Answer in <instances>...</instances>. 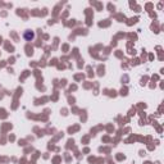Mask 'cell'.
I'll list each match as a JSON object with an SVG mask.
<instances>
[{
    "instance_id": "cell-1",
    "label": "cell",
    "mask_w": 164,
    "mask_h": 164,
    "mask_svg": "<svg viewBox=\"0 0 164 164\" xmlns=\"http://www.w3.org/2000/svg\"><path fill=\"white\" fill-rule=\"evenodd\" d=\"M23 38H25L26 41H31L35 38V32L31 31V30H26L25 32H23Z\"/></svg>"
}]
</instances>
